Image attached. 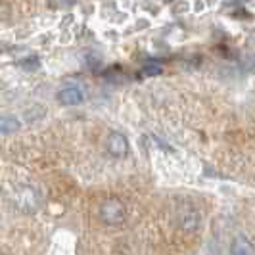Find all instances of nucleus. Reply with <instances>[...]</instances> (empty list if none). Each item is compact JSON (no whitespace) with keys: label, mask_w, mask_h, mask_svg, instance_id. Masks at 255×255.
<instances>
[{"label":"nucleus","mask_w":255,"mask_h":255,"mask_svg":"<svg viewBox=\"0 0 255 255\" xmlns=\"http://www.w3.org/2000/svg\"><path fill=\"white\" fill-rule=\"evenodd\" d=\"M100 221L108 227H119L127 219V205L119 198H106L98 209Z\"/></svg>","instance_id":"obj_1"},{"label":"nucleus","mask_w":255,"mask_h":255,"mask_svg":"<svg viewBox=\"0 0 255 255\" xmlns=\"http://www.w3.org/2000/svg\"><path fill=\"white\" fill-rule=\"evenodd\" d=\"M175 223L182 232H196L202 225V213L192 202H180L175 209Z\"/></svg>","instance_id":"obj_2"},{"label":"nucleus","mask_w":255,"mask_h":255,"mask_svg":"<svg viewBox=\"0 0 255 255\" xmlns=\"http://www.w3.org/2000/svg\"><path fill=\"white\" fill-rule=\"evenodd\" d=\"M106 150H108V153H110L112 157L121 159V157H127L128 155L130 144H128L127 136H125L123 132L114 130V132H110L108 138H106Z\"/></svg>","instance_id":"obj_3"},{"label":"nucleus","mask_w":255,"mask_h":255,"mask_svg":"<svg viewBox=\"0 0 255 255\" xmlns=\"http://www.w3.org/2000/svg\"><path fill=\"white\" fill-rule=\"evenodd\" d=\"M56 100L62 104V106H79V104L85 102V92L81 90V87L67 85V87L58 90Z\"/></svg>","instance_id":"obj_4"},{"label":"nucleus","mask_w":255,"mask_h":255,"mask_svg":"<svg viewBox=\"0 0 255 255\" xmlns=\"http://www.w3.org/2000/svg\"><path fill=\"white\" fill-rule=\"evenodd\" d=\"M17 198H19L17 205H19L23 211H37L38 204H40V198H38L37 190L29 188V186H23V188L19 190V194H17Z\"/></svg>","instance_id":"obj_5"},{"label":"nucleus","mask_w":255,"mask_h":255,"mask_svg":"<svg viewBox=\"0 0 255 255\" xmlns=\"http://www.w3.org/2000/svg\"><path fill=\"white\" fill-rule=\"evenodd\" d=\"M230 255H255V246L244 234H238L230 242Z\"/></svg>","instance_id":"obj_6"},{"label":"nucleus","mask_w":255,"mask_h":255,"mask_svg":"<svg viewBox=\"0 0 255 255\" xmlns=\"http://www.w3.org/2000/svg\"><path fill=\"white\" fill-rule=\"evenodd\" d=\"M21 128V121L15 115H0V132L2 134H13Z\"/></svg>","instance_id":"obj_7"},{"label":"nucleus","mask_w":255,"mask_h":255,"mask_svg":"<svg viewBox=\"0 0 255 255\" xmlns=\"http://www.w3.org/2000/svg\"><path fill=\"white\" fill-rule=\"evenodd\" d=\"M242 65L248 69V71L255 73V50H250V52H246V54H244Z\"/></svg>","instance_id":"obj_8"},{"label":"nucleus","mask_w":255,"mask_h":255,"mask_svg":"<svg viewBox=\"0 0 255 255\" xmlns=\"http://www.w3.org/2000/svg\"><path fill=\"white\" fill-rule=\"evenodd\" d=\"M229 255H230V254H229Z\"/></svg>","instance_id":"obj_9"}]
</instances>
